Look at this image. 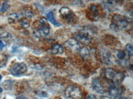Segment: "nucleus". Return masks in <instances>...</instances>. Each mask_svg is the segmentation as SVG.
<instances>
[{"mask_svg": "<svg viewBox=\"0 0 133 99\" xmlns=\"http://www.w3.org/2000/svg\"><path fill=\"white\" fill-rule=\"evenodd\" d=\"M93 37V33L92 31L85 28L76 33L75 39L77 41H79L84 45H89L91 42Z\"/></svg>", "mask_w": 133, "mask_h": 99, "instance_id": "nucleus-2", "label": "nucleus"}, {"mask_svg": "<svg viewBox=\"0 0 133 99\" xmlns=\"http://www.w3.org/2000/svg\"><path fill=\"white\" fill-rule=\"evenodd\" d=\"M80 53L82 56L84 58H89V51L87 47H83L80 49Z\"/></svg>", "mask_w": 133, "mask_h": 99, "instance_id": "nucleus-14", "label": "nucleus"}, {"mask_svg": "<svg viewBox=\"0 0 133 99\" xmlns=\"http://www.w3.org/2000/svg\"><path fill=\"white\" fill-rule=\"evenodd\" d=\"M47 17L48 20H49L53 25L56 26H61L60 23L58 22H57V20L55 18L54 15H53V13L52 12H48L47 14Z\"/></svg>", "mask_w": 133, "mask_h": 99, "instance_id": "nucleus-12", "label": "nucleus"}, {"mask_svg": "<svg viewBox=\"0 0 133 99\" xmlns=\"http://www.w3.org/2000/svg\"><path fill=\"white\" fill-rule=\"evenodd\" d=\"M10 8V5L9 4V3L6 1H4L3 3L1 4V9H0V11L2 12H7V10Z\"/></svg>", "mask_w": 133, "mask_h": 99, "instance_id": "nucleus-15", "label": "nucleus"}, {"mask_svg": "<svg viewBox=\"0 0 133 99\" xmlns=\"http://www.w3.org/2000/svg\"><path fill=\"white\" fill-rule=\"evenodd\" d=\"M65 95L66 97L72 99H80L82 96L80 89L75 86H69L66 90Z\"/></svg>", "mask_w": 133, "mask_h": 99, "instance_id": "nucleus-4", "label": "nucleus"}, {"mask_svg": "<svg viewBox=\"0 0 133 99\" xmlns=\"http://www.w3.org/2000/svg\"><path fill=\"white\" fill-rule=\"evenodd\" d=\"M105 75L108 80L117 84L122 82L124 78V75L121 73L118 72L111 68H108L105 70Z\"/></svg>", "mask_w": 133, "mask_h": 99, "instance_id": "nucleus-3", "label": "nucleus"}, {"mask_svg": "<svg viewBox=\"0 0 133 99\" xmlns=\"http://www.w3.org/2000/svg\"><path fill=\"white\" fill-rule=\"evenodd\" d=\"M101 99H112L109 98V97H103Z\"/></svg>", "mask_w": 133, "mask_h": 99, "instance_id": "nucleus-28", "label": "nucleus"}, {"mask_svg": "<svg viewBox=\"0 0 133 99\" xmlns=\"http://www.w3.org/2000/svg\"><path fill=\"white\" fill-rule=\"evenodd\" d=\"M59 13L65 19L71 21L72 19V12L69 8L67 7H63L59 10Z\"/></svg>", "mask_w": 133, "mask_h": 99, "instance_id": "nucleus-11", "label": "nucleus"}, {"mask_svg": "<svg viewBox=\"0 0 133 99\" xmlns=\"http://www.w3.org/2000/svg\"><path fill=\"white\" fill-rule=\"evenodd\" d=\"M126 50L127 51L128 53L129 54V55L133 56V45L131 44H128L126 46Z\"/></svg>", "mask_w": 133, "mask_h": 99, "instance_id": "nucleus-17", "label": "nucleus"}, {"mask_svg": "<svg viewBox=\"0 0 133 99\" xmlns=\"http://www.w3.org/2000/svg\"><path fill=\"white\" fill-rule=\"evenodd\" d=\"M89 15L93 20L96 21L99 18V11L95 5H91L89 7Z\"/></svg>", "mask_w": 133, "mask_h": 99, "instance_id": "nucleus-10", "label": "nucleus"}, {"mask_svg": "<svg viewBox=\"0 0 133 99\" xmlns=\"http://www.w3.org/2000/svg\"><path fill=\"white\" fill-rule=\"evenodd\" d=\"M65 45L70 50L73 51H79L80 49V45L79 41L76 39L72 38L69 39L65 42Z\"/></svg>", "mask_w": 133, "mask_h": 99, "instance_id": "nucleus-7", "label": "nucleus"}, {"mask_svg": "<svg viewBox=\"0 0 133 99\" xmlns=\"http://www.w3.org/2000/svg\"><path fill=\"white\" fill-rule=\"evenodd\" d=\"M6 45H5L4 43L2 41V40H0V50H1Z\"/></svg>", "mask_w": 133, "mask_h": 99, "instance_id": "nucleus-27", "label": "nucleus"}, {"mask_svg": "<svg viewBox=\"0 0 133 99\" xmlns=\"http://www.w3.org/2000/svg\"><path fill=\"white\" fill-rule=\"evenodd\" d=\"M42 26L40 29H34L33 34L36 37H41L42 36H45L48 35L50 33V26L48 23L44 25H41Z\"/></svg>", "mask_w": 133, "mask_h": 99, "instance_id": "nucleus-6", "label": "nucleus"}, {"mask_svg": "<svg viewBox=\"0 0 133 99\" xmlns=\"http://www.w3.org/2000/svg\"><path fill=\"white\" fill-rule=\"evenodd\" d=\"M87 99H97L96 97L93 94H89L87 96Z\"/></svg>", "mask_w": 133, "mask_h": 99, "instance_id": "nucleus-26", "label": "nucleus"}, {"mask_svg": "<svg viewBox=\"0 0 133 99\" xmlns=\"http://www.w3.org/2000/svg\"><path fill=\"white\" fill-rule=\"evenodd\" d=\"M27 71V67L23 62H18L14 64L10 70V72L12 75L15 76H20L25 74Z\"/></svg>", "mask_w": 133, "mask_h": 99, "instance_id": "nucleus-5", "label": "nucleus"}, {"mask_svg": "<svg viewBox=\"0 0 133 99\" xmlns=\"http://www.w3.org/2000/svg\"><path fill=\"white\" fill-rule=\"evenodd\" d=\"M23 14L25 15V16L28 17H32L33 16V12H32V11H30V10H26V11H24Z\"/></svg>", "mask_w": 133, "mask_h": 99, "instance_id": "nucleus-21", "label": "nucleus"}, {"mask_svg": "<svg viewBox=\"0 0 133 99\" xmlns=\"http://www.w3.org/2000/svg\"></svg>", "mask_w": 133, "mask_h": 99, "instance_id": "nucleus-32", "label": "nucleus"}, {"mask_svg": "<svg viewBox=\"0 0 133 99\" xmlns=\"http://www.w3.org/2000/svg\"><path fill=\"white\" fill-rule=\"evenodd\" d=\"M19 17V14H17V13H11V14L9 15V23H14L15 20L18 19Z\"/></svg>", "mask_w": 133, "mask_h": 99, "instance_id": "nucleus-16", "label": "nucleus"}, {"mask_svg": "<svg viewBox=\"0 0 133 99\" xmlns=\"http://www.w3.org/2000/svg\"><path fill=\"white\" fill-rule=\"evenodd\" d=\"M125 56H126V54H125V52L123 51H119L118 53H117V56L118 59H123L124 58H125Z\"/></svg>", "mask_w": 133, "mask_h": 99, "instance_id": "nucleus-19", "label": "nucleus"}, {"mask_svg": "<svg viewBox=\"0 0 133 99\" xmlns=\"http://www.w3.org/2000/svg\"><path fill=\"white\" fill-rule=\"evenodd\" d=\"M128 26V22L125 17L120 15H115L113 17L112 22L110 24V28L114 31L124 29Z\"/></svg>", "mask_w": 133, "mask_h": 99, "instance_id": "nucleus-1", "label": "nucleus"}, {"mask_svg": "<svg viewBox=\"0 0 133 99\" xmlns=\"http://www.w3.org/2000/svg\"><path fill=\"white\" fill-rule=\"evenodd\" d=\"M109 92L112 96L115 97L121 94L122 92V89L118 86L117 83H112L110 84L109 87Z\"/></svg>", "mask_w": 133, "mask_h": 99, "instance_id": "nucleus-8", "label": "nucleus"}, {"mask_svg": "<svg viewBox=\"0 0 133 99\" xmlns=\"http://www.w3.org/2000/svg\"><path fill=\"white\" fill-rule=\"evenodd\" d=\"M36 94L38 95V96L39 97H47L48 96V94L46 92H45L44 91H38L36 92Z\"/></svg>", "mask_w": 133, "mask_h": 99, "instance_id": "nucleus-20", "label": "nucleus"}, {"mask_svg": "<svg viewBox=\"0 0 133 99\" xmlns=\"http://www.w3.org/2000/svg\"><path fill=\"white\" fill-rule=\"evenodd\" d=\"M6 65V61L4 60H2L0 61V67H4Z\"/></svg>", "mask_w": 133, "mask_h": 99, "instance_id": "nucleus-24", "label": "nucleus"}, {"mask_svg": "<svg viewBox=\"0 0 133 99\" xmlns=\"http://www.w3.org/2000/svg\"><path fill=\"white\" fill-rule=\"evenodd\" d=\"M39 22H40L41 25H44V24H45V23H47V19L43 17V18H41L40 20H39Z\"/></svg>", "mask_w": 133, "mask_h": 99, "instance_id": "nucleus-23", "label": "nucleus"}, {"mask_svg": "<svg viewBox=\"0 0 133 99\" xmlns=\"http://www.w3.org/2000/svg\"><path fill=\"white\" fill-rule=\"evenodd\" d=\"M21 24L24 28H27L30 26V23L27 19H22L21 20Z\"/></svg>", "mask_w": 133, "mask_h": 99, "instance_id": "nucleus-18", "label": "nucleus"}, {"mask_svg": "<svg viewBox=\"0 0 133 99\" xmlns=\"http://www.w3.org/2000/svg\"><path fill=\"white\" fill-rule=\"evenodd\" d=\"M51 51L53 54H61L64 51V49L61 45H59V44H55L53 45L52 47Z\"/></svg>", "mask_w": 133, "mask_h": 99, "instance_id": "nucleus-13", "label": "nucleus"}, {"mask_svg": "<svg viewBox=\"0 0 133 99\" xmlns=\"http://www.w3.org/2000/svg\"><path fill=\"white\" fill-rule=\"evenodd\" d=\"M115 97L114 99H128L127 97H124V96H121V95H120V96H115V97Z\"/></svg>", "mask_w": 133, "mask_h": 99, "instance_id": "nucleus-25", "label": "nucleus"}, {"mask_svg": "<svg viewBox=\"0 0 133 99\" xmlns=\"http://www.w3.org/2000/svg\"><path fill=\"white\" fill-rule=\"evenodd\" d=\"M2 91H3V89H2L1 88V87H0V93H1V92H2Z\"/></svg>", "mask_w": 133, "mask_h": 99, "instance_id": "nucleus-29", "label": "nucleus"}, {"mask_svg": "<svg viewBox=\"0 0 133 99\" xmlns=\"http://www.w3.org/2000/svg\"><path fill=\"white\" fill-rule=\"evenodd\" d=\"M91 86L94 91H96L97 93L99 94H103V92H104V87H103L101 83L100 82V81L98 78L93 79L91 82Z\"/></svg>", "mask_w": 133, "mask_h": 99, "instance_id": "nucleus-9", "label": "nucleus"}, {"mask_svg": "<svg viewBox=\"0 0 133 99\" xmlns=\"http://www.w3.org/2000/svg\"><path fill=\"white\" fill-rule=\"evenodd\" d=\"M38 99L37 98H34V99Z\"/></svg>", "mask_w": 133, "mask_h": 99, "instance_id": "nucleus-31", "label": "nucleus"}, {"mask_svg": "<svg viewBox=\"0 0 133 99\" xmlns=\"http://www.w3.org/2000/svg\"><path fill=\"white\" fill-rule=\"evenodd\" d=\"M1 79H2V76H1V75H0V81H1Z\"/></svg>", "mask_w": 133, "mask_h": 99, "instance_id": "nucleus-30", "label": "nucleus"}, {"mask_svg": "<svg viewBox=\"0 0 133 99\" xmlns=\"http://www.w3.org/2000/svg\"><path fill=\"white\" fill-rule=\"evenodd\" d=\"M104 2L105 3L108 4H115L117 3L116 0H104Z\"/></svg>", "mask_w": 133, "mask_h": 99, "instance_id": "nucleus-22", "label": "nucleus"}]
</instances>
